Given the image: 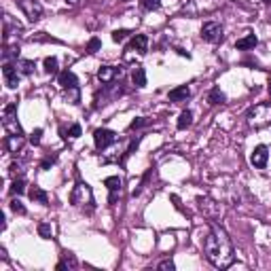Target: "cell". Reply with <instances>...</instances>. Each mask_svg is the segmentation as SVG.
Wrapping results in <instances>:
<instances>
[{
  "label": "cell",
  "instance_id": "obj_38",
  "mask_svg": "<svg viewBox=\"0 0 271 271\" xmlns=\"http://www.w3.org/2000/svg\"><path fill=\"white\" fill-rule=\"evenodd\" d=\"M17 172H21V165L13 163V165H11V176H13V178H17Z\"/></svg>",
  "mask_w": 271,
  "mask_h": 271
},
{
  "label": "cell",
  "instance_id": "obj_21",
  "mask_svg": "<svg viewBox=\"0 0 271 271\" xmlns=\"http://www.w3.org/2000/svg\"><path fill=\"white\" fill-rule=\"evenodd\" d=\"M77 258L75 254H64V258L58 263V271H64V269H77Z\"/></svg>",
  "mask_w": 271,
  "mask_h": 271
},
{
  "label": "cell",
  "instance_id": "obj_24",
  "mask_svg": "<svg viewBox=\"0 0 271 271\" xmlns=\"http://www.w3.org/2000/svg\"><path fill=\"white\" fill-rule=\"evenodd\" d=\"M191 123H193V113L191 110H182L180 116H178V129H187Z\"/></svg>",
  "mask_w": 271,
  "mask_h": 271
},
{
  "label": "cell",
  "instance_id": "obj_11",
  "mask_svg": "<svg viewBox=\"0 0 271 271\" xmlns=\"http://www.w3.org/2000/svg\"><path fill=\"white\" fill-rule=\"evenodd\" d=\"M104 184H106L108 191H110L108 203H116V199H119V195H121V187H123L121 178L119 176H108L106 180H104Z\"/></svg>",
  "mask_w": 271,
  "mask_h": 271
},
{
  "label": "cell",
  "instance_id": "obj_36",
  "mask_svg": "<svg viewBox=\"0 0 271 271\" xmlns=\"http://www.w3.org/2000/svg\"><path fill=\"white\" fill-rule=\"evenodd\" d=\"M142 125H146V119H144V116H138V119H134L132 123H129V129H138Z\"/></svg>",
  "mask_w": 271,
  "mask_h": 271
},
{
  "label": "cell",
  "instance_id": "obj_7",
  "mask_svg": "<svg viewBox=\"0 0 271 271\" xmlns=\"http://www.w3.org/2000/svg\"><path fill=\"white\" fill-rule=\"evenodd\" d=\"M19 9L26 13L30 21H39L42 17V4L39 0H19Z\"/></svg>",
  "mask_w": 271,
  "mask_h": 271
},
{
  "label": "cell",
  "instance_id": "obj_30",
  "mask_svg": "<svg viewBox=\"0 0 271 271\" xmlns=\"http://www.w3.org/2000/svg\"><path fill=\"white\" fill-rule=\"evenodd\" d=\"M174 267H176V265H174L172 258H163V261L157 265V269H161V271H174Z\"/></svg>",
  "mask_w": 271,
  "mask_h": 271
},
{
  "label": "cell",
  "instance_id": "obj_27",
  "mask_svg": "<svg viewBox=\"0 0 271 271\" xmlns=\"http://www.w3.org/2000/svg\"><path fill=\"white\" fill-rule=\"evenodd\" d=\"M39 235L45 237V239H51V235H53L51 225H49V223H40V225H39Z\"/></svg>",
  "mask_w": 271,
  "mask_h": 271
},
{
  "label": "cell",
  "instance_id": "obj_25",
  "mask_svg": "<svg viewBox=\"0 0 271 271\" xmlns=\"http://www.w3.org/2000/svg\"><path fill=\"white\" fill-rule=\"evenodd\" d=\"M23 191H26V182H23V178H15L13 184H11V195H21Z\"/></svg>",
  "mask_w": 271,
  "mask_h": 271
},
{
  "label": "cell",
  "instance_id": "obj_1",
  "mask_svg": "<svg viewBox=\"0 0 271 271\" xmlns=\"http://www.w3.org/2000/svg\"><path fill=\"white\" fill-rule=\"evenodd\" d=\"M203 254L216 269H227L235 261V250H233V242L223 227L214 225L210 233L203 239Z\"/></svg>",
  "mask_w": 271,
  "mask_h": 271
},
{
  "label": "cell",
  "instance_id": "obj_31",
  "mask_svg": "<svg viewBox=\"0 0 271 271\" xmlns=\"http://www.w3.org/2000/svg\"><path fill=\"white\" fill-rule=\"evenodd\" d=\"M11 210H13L15 214H26V208H23V203L19 199H13L11 201Z\"/></svg>",
  "mask_w": 271,
  "mask_h": 271
},
{
  "label": "cell",
  "instance_id": "obj_26",
  "mask_svg": "<svg viewBox=\"0 0 271 271\" xmlns=\"http://www.w3.org/2000/svg\"><path fill=\"white\" fill-rule=\"evenodd\" d=\"M45 72H47V75H58V59L47 58L45 59Z\"/></svg>",
  "mask_w": 271,
  "mask_h": 271
},
{
  "label": "cell",
  "instance_id": "obj_10",
  "mask_svg": "<svg viewBox=\"0 0 271 271\" xmlns=\"http://www.w3.org/2000/svg\"><path fill=\"white\" fill-rule=\"evenodd\" d=\"M267 159H269V151H267V146H265V144L254 146V151L250 153V163L254 165V168H258V170H263L265 165H267Z\"/></svg>",
  "mask_w": 271,
  "mask_h": 271
},
{
  "label": "cell",
  "instance_id": "obj_34",
  "mask_svg": "<svg viewBox=\"0 0 271 271\" xmlns=\"http://www.w3.org/2000/svg\"><path fill=\"white\" fill-rule=\"evenodd\" d=\"M100 47H102L100 39H91V40H89V45H87V53H96Z\"/></svg>",
  "mask_w": 271,
  "mask_h": 271
},
{
  "label": "cell",
  "instance_id": "obj_32",
  "mask_svg": "<svg viewBox=\"0 0 271 271\" xmlns=\"http://www.w3.org/2000/svg\"><path fill=\"white\" fill-rule=\"evenodd\" d=\"M17 55H19V47H11V49H4V59H17Z\"/></svg>",
  "mask_w": 271,
  "mask_h": 271
},
{
  "label": "cell",
  "instance_id": "obj_23",
  "mask_svg": "<svg viewBox=\"0 0 271 271\" xmlns=\"http://www.w3.org/2000/svg\"><path fill=\"white\" fill-rule=\"evenodd\" d=\"M225 100H227V97H225V94L218 87H214L210 91V96H208V102H210L212 106H216V104H225Z\"/></svg>",
  "mask_w": 271,
  "mask_h": 271
},
{
  "label": "cell",
  "instance_id": "obj_40",
  "mask_svg": "<svg viewBox=\"0 0 271 271\" xmlns=\"http://www.w3.org/2000/svg\"><path fill=\"white\" fill-rule=\"evenodd\" d=\"M265 2H267V4H271V0H265Z\"/></svg>",
  "mask_w": 271,
  "mask_h": 271
},
{
  "label": "cell",
  "instance_id": "obj_6",
  "mask_svg": "<svg viewBox=\"0 0 271 271\" xmlns=\"http://www.w3.org/2000/svg\"><path fill=\"white\" fill-rule=\"evenodd\" d=\"M201 39L212 42V45H216V42L223 40V26L216 21H206L201 26Z\"/></svg>",
  "mask_w": 271,
  "mask_h": 271
},
{
  "label": "cell",
  "instance_id": "obj_19",
  "mask_svg": "<svg viewBox=\"0 0 271 271\" xmlns=\"http://www.w3.org/2000/svg\"><path fill=\"white\" fill-rule=\"evenodd\" d=\"M28 195H30V199H32V201H39V203H42V206H47V203H49V195L40 187H32Z\"/></svg>",
  "mask_w": 271,
  "mask_h": 271
},
{
  "label": "cell",
  "instance_id": "obj_2",
  "mask_svg": "<svg viewBox=\"0 0 271 271\" xmlns=\"http://www.w3.org/2000/svg\"><path fill=\"white\" fill-rule=\"evenodd\" d=\"M246 123L254 129H261V127H267L271 123V104L269 102H261V104H254L248 113H246Z\"/></svg>",
  "mask_w": 271,
  "mask_h": 271
},
{
  "label": "cell",
  "instance_id": "obj_22",
  "mask_svg": "<svg viewBox=\"0 0 271 271\" xmlns=\"http://www.w3.org/2000/svg\"><path fill=\"white\" fill-rule=\"evenodd\" d=\"M132 81H134V85L136 87H144L146 85V72H144V68H136V70L132 72Z\"/></svg>",
  "mask_w": 271,
  "mask_h": 271
},
{
  "label": "cell",
  "instance_id": "obj_39",
  "mask_svg": "<svg viewBox=\"0 0 271 271\" xmlns=\"http://www.w3.org/2000/svg\"><path fill=\"white\" fill-rule=\"evenodd\" d=\"M66 4H70V7H77L78 0H66Z\"/></svg>",
  "mask_w": 271,
  "mask_h": 271
},
{
  "label": "cell",
  "instance_id": "obj_18",
  "mask_svg": "<svg viewBox=\"0 0 271 271\" xmlns=\"http://www.w3.org/2000/svg\"><path fill=\"white\" fill-rule=\"evenodd\" d=\"M21 146H23V136H21V134H11L9 138H7V149H9L11 153L21 151Z\"/></svg>",
  "mask_w": 271,
  "mask_h": 271
},
{
  "label": "cell",
  "instance_id": "obj_13",
  "mask_svg": "<svg viewBox=\"0 0 271 271\" xmlns=\"http://www.w3.org/2000/svg\"><path fill=\"white\" fill-rule=\"evenodd\" d=\"M146 49H149V39H146L144 34H136L134 39H132V42H129L127 51H134V53H138V55H144Z\"/></svg>",
  "mask_w": 271,
  "mask_h": 271
},
{
  "label": "cell",
  "instance_id": "obj_41",
  "mask_svg": "<svg viewBox=\"0 0 271 271\" xmlns=\"http://www.w3.org/2000/svg\"><path fill=\"white\" fill-rule=\"evenodd\" d=\"M269 94H271V85H269Z\"/></svg>",
  "mask_w": 271,
  "mask_h": 271
},
{
  "label": "cell",
  "instance_id": "obj_5",
  "mask_svg": "<svg viewBox=\"0 0 271 271\" xmlns=\"http://www.w3.org/2000/svg\"><path fill=\"white\" fill-rule=\"evenodd\" d=\"M2 125L9 134H21V127L17 123V104H7L4 106V115H2Z\"/></svg>",
  "mask_w": 271,
  "mask_h": 271
},
{
  "label": "cell",
  "instance_id": "obj_29",
  "mask_svg": "<svg viewBox=\"0 0 271 271\" xmlns=\"http://www.w3.org/2000/svg\"><path fill=\"white\" fill-rule=\"evenodd\" d=\"M142 7L146 11H157L159 7H161V0H142Z\"/></svg>",
  "mask_w": 271,
  "mask_h": 271
},
{
  "label": "cell",
  "instance_id": "obj_28",
  "mask_svg": "<svg viewBox=\"0 0 271 271\" xmlns=\"http://www.w3.org/2000/svg\"><path fill=\"white\" fill-rule=\"evenodd\" d=\"M61 134H64V138H78V136H81V125L75 123V125H70L68 132H61Z\"/></svg>",
  "mask_w": 271,
  "mask_h": 271
},
{
  "label": "cell",
  "instance_id": "obj_37",
  "mask_svg": "<svg viewBox=\"0 0 271 271\" xmlns=\"http://www.w3.org/2000/svg\"><path fill=\"white\" fill-rule=\"evenodd\" d=\"M53 163H55V157H49V159H45V161H42V165H40V168H42V170H49Z\"/></svg>",
  "mask_w": 271,
  "mask_h": 271
},
{
  "label": "cell",
  "instance_id": "obj_12",
  "mask_svg": "<svg viewBox=\"0 0 271 271\" xmlns=\"http://www.w3.org/2000/svg\"><path fill=\"white\" fill-rule=\"evenodd\" d=\"M2 77H4V83H7L9 89H17V85H19V72H17V68L13 64H4Z\"/></svg>",
  "mask_w": 271,
  "mask_h": 271
},
{
  "label": "cell",
  "instance_id": "obj_14",
  "mask_svg": "<svg viewBox=\"0 0 271 271\" xmlns=\"http://www.w3.org/2000/svg\"><path fill=\"white\" fill-rule=\"evenodd\" d=\"M121 77V68H115V66H102L100 70H97V78H100L102 83H110L113 78Z\"/></svg>",
  "mask_w": 271,
  "mask_h": 271
},
{
  "label": "cell",
  "instance_id": "obj_33",
  "mask_svg": "<svg viewBox=\"0 0 271 271\" xmlns=\"http://www.w3.org/2000/svg\"><path fill=\"white\" fill-rule=\"evenodd\" d=\"M127 30H115V32H113V40L115 42H121V40H125L127 39Z\"/></svg>",
  "mask_w": 271,
  "mask_h": 271
},
{
  "label": "cell",
  "instance_id": "obj_15",
  "mask_svg": "<svg viewBox=\"0 0 271 271\" xmlns=\"http://www.w3.org/2000/svg\"><path fill=\"white\" fill-rule=\"evenodd\" d=\"M59 85H61L64 89H75V87H78V78H77L75 72L64 70V72L59 75Z\"/></svg>",
  "mask_w": 271,
  "mask_h": 271
},
{
  "label": "cell",
  "instance_id": "obj_9",
  "mask_svg": "<svg viewBox=\"0 0 271 271\" xmlns=\"http://www.w3.org/2000/svg\"><path fill=\"white\" fill-rule=\"evenodd\" d=\"M94 140H96V146H97V149L104 151V149H108L110 144H115L116 134L110 132V129L100 127V129H96V132H94Z\"/></svg>",
  "mask_w": 271,
  "mask_h": 271
},
{
  "label": "cell",
  "instance_id": "obj_20",
  "mask_svg": "<svg viewBox=\"0 0 271 271\" xmlns=\"http://www.w3.org/2000/svg\"><path fill=\"white\" fill-rule=\"evenodd\" d=\"M15 68H17V72H19V75H32V72H34V61H30V59H17L15 61Z\"/></svg>",
  "mask_w": 271,
  "mask_h": 271
},
{
  "label": "cell",
  "instance_id": "obj_4",
  "mask_svg": "<svg viewBox=\"0 0 271 271\" xmlns=\"http://www.w3.org/2000/svg\"><path fill=\"white\" fill-rule=\"evenodd\" d=\"M70 201H72V206H77V208H85V206L91 208V203H94V193H91V187H89L87 182H77L75 189H72Z\"/></svg>",
  "mask_w": 271,
  "mask_h": 271
},
{
  "label": "cell",
  "instance_id": "obj_16",
  "mask_svg": "<svg viewBox=\"0 0 271 271\" xmlns=\"http://www.w3.org/2000/svg\"><path fill=\"white\" fill-rule=\"evenodd\" d=\"M189 96H191V89L187 87V85H180V87H176V89L170 91V100L172 102H187Z\"/></svg>",
  "mask_w": 271,
  "mask_h": 271
},
{
  "label": "cell",
  "instance_id": "obj_35",
  "mask_svg": "<svg viewBox=\"0 0 271 271\" xmlns=\"http://www.w3.org/2000/svg\"><path fill=\"white\" fill-rule=\"evenodd\" d=\"M40 136H42V129H34V132L30 134V142H32L34 146L40 144Z\"/></svg>",
  "mask_w": 271,
  "mask_h": 271
},
{
  "label": "cell",
  "instance_id": "obj_3",
  "mask_svg": "<svg viewBox=\"0 0 271 271\" xmlns=\"http://www.w3.org/2000/svg\"><path fill=\"white\" fill-rule=\"evenodd\" d=\"M220 7V0H189L182 7V11L189 17H199V15H208L212 11H216Z\"/></svg>",
  "mask_w": 271,
  "mask_h": 271
},
{
  "label": "cell",
  "instance_id": "obj_8",
  "mask_svg": "<svg viewBox=\"0 0 271 271\" xmlns=\"http://www.w3.org/2000/svg\"><path fill=\"white\" fill-rule=\"evenodd\" d=\"M197 203H199V210L206 214L208 218H212V220L220 218V214H223L220 206L214 199H210V197H199V199H197Z\"/></svg>",
  "mask_w": 271,
  "mask_h": 271
},
{
  "label": "cell",
  "instance_id": "obj_17",
  "mask_svg": "<svg viewBox=\"0 0 271 271\" xmlns=\"http://www.w3.org/2000/svg\"><path fill=\"white\" fill-rule=\"evenodd\" d=\"M258 45V39L254 34H248V36H244V39H239L235 42V49H239V51H246V49H254Z\"/></svg>",
  "mask_w": 271,
  "mask_h": 271
}]
</instances>
